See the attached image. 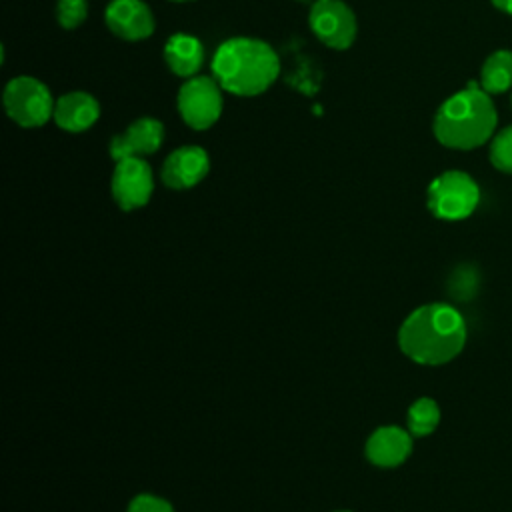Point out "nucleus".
<instances>
[{"instance_id":"1","label":"nucleus","mask_w":512,"mask_h":512,"mask_svg":"<svg viewBox=\"0 0 512 512\" xmlns=\"http://www.w3.org/2000/svg\"><path fill=\"white\" fill-rule=\"evenodd\" d=\"M466 344L462 314L444 302L418 306L398 330L400 350L424 366H440L454 360Z\"/></svg>"},{"instance_id":"2","label":"nucleus","mask_w":512,"mask_h":512,"mask_svg":"<svg viewBox=\"0 0 512 512\" xmlns=\"http://www.w3.org/2000/svg\"><path fill=\"white\" fill-rule=\"evenodd\" d=\"M212 74L222 90L236 96H256L280 74L278 54L256 38H230L212 56Z\"/></svg>"},{"instance_id":"3","label":"nucleus","mask_w":512,"mask_h":512,"mask_svg":"<svg viewBox=\"0 0 512 512\" xmlns=\"http://www.w3.org/2000/svg\"><path fill=\"white\" fill-rule=\"evenodd\" d=\"M496 128V108L482 86L470 82L452 94L436 112L434 136L440 144L456 150L482 146Z\"/></svg>"},{"instance_id":"4","label":"nucleus","mask_w":512,"mask_h":512,"mask_svg":"<svg viewBox=\"0 0 512 512\" xmlns=\"http://www.w3.org/2000/svg\"><path fill=\"white\" fill-rule=\"evenodd\" d=\"M426 202L440 220H464L476 210L480 190L466 172L448 170L430 182Z\"/></svg>"},{"instance_id":"5","label":"nucleus","mask_w":512,"mask_h":512,"mask_svg":"<svg viewBox=\"0 0 512 512\" xmlns=\"http://www.w3.org/2000/svg\"><path fill=\"white\" fill-rule=\"evenodd\" d=\"M6 114L22 128H38L54 116V100L40 80L32 76L12 78L4 88Z\"/></svg>"},{"instance_id":"6","label":"nucleus","mask_w":512,"mask_h":512,"mask_svg":"<svg viewBox=\"0 0 512 512\" xmlns=\"http://www.w3.org/2000/svg\"><path fill=\"white\" fill-rule=\"evenodd\" d=\"M220 84L208 76H192L178 90V112L194 130L210 128L222 112Z\"/></svg>"},{"instance_id":"7","label":"nucleus","mask_w":512,"mask_h":512,"mask_svg":"<svg viewBox=\"0 0 512 512\" xmlns=\"http://www.w3.org/2000/svg\"><path fill=\"white\" fill-rule=\"evenodd\" d=\"M308 22L314 36L330 48L344 50L356 38V16L342 0H316Z\"/></svg>"},{"instance_id":"8","label":"nucleus","mask_w":512,"mask_h":512,"mask_svg":"<svg viewBox=\"0 0 512 512\" xmlns=\"http://www.w3.org/2000/svg\"><path fill=\"white\" fill-rule=\"evenodd\" d=\"M114 202L130 212L148 204L154 190L152 168L144 158L118 160L110 182Z\"/></svg>"},{"instance_id":"9","label":"nucleus","mask_w":512,"mask_h":512,"mask_svg":"<svg viewBox=\"0 0 512 512\" xmlns=\"http://www.w3.org/2000/svg\"><path fill=\"white\" fill-rule=\"evenodd\" d=\"M164 140V126L156 118H138L122 134L110 140V156L118 162L124 158H142L154 154Z\"/></svg>"},{"instance_id":"10","label":"nucleus","mask_w":512,"mask_h":512,"mask_svg":"<svg viewBox=\"0 0 512 512\" xmlns=\"http://www.w3.org/2000/svg\"><path fill=\"white\" fill-rule=\"evenodd\" d=\"M210 170V158L200 146H182L168 154L162 164V182L174 190L196 186Z\"/></svg>"},{"instance_id":"11","label":"nucleus","mask_w":512,"mask_h":512,"mask_svg":"<svg viewBox=\"0 0 512 512\" xmlns=\"http://www.w3.org/2000/svg\"><path fill=\"white\" fill-rule=\"evenodd\" d=\"M106 26L124 40H142L154 32V16L142 0H112L106 8Z\"/></svg>"},{"instance_id":"12","label":"nucleus","mask_w":512,"mask_h":512,"mask_svg":"<svg viewBox=\"0 0 512 512\" xmlns=\"http://www.w3.org/2000/svg\"><path fill=\"white\" fill-rule=\"evenodd\" d=\"M412 434L400 426H380L368 440L364 454L380 468H396L408 460L412 454Z\"/></svg>"},{"instance_id":"13","label":"nucleus","mask_w":512,"mask_h":512,"mask_svg":"<svg viewBox=\"0 0 512 512\" xmlns=\"http://www.w3.org/2000/svg\"><path fill=\"white\" fill-rule=\"evenodd\" d=\"M100 116V104L88 92H68L54 104V120L66 132H84Z\"/></svg>"},{"instance_id":"14","label":"nucleus","mask_w":512,"mask_h":512,"mask_svg":"<svg viewBox=\"0 0 512 512\" xmlns=\"http://www.w3.org/2000/svg\"><path fill=\"white\" fill-rule=\"evenodd\" d=\"M168 68L180 78H192L204 64V46L190 34H174L164 46Z\"/></svg>"},{"instance_id":"15","label":"nucleus","mask_w":512,"mask_h":512,"mask_svg":"<svg viewBox=\"0 0 512 512\" xmlns=\"http://www.w3.org/2000/svg\"><path fill=\"white\" fill-rule=\"evenodd\" d=\"M480 86L488 94H500L512 86V52L496 50L492 52L480 72Z\"/></svg>"},{"instance_id":"16","label":"nucleus","mask_w":512,"mask_h":512,"mask_svg":"<svg viewBox=\"0 0 512 512\" xmlns=\"http://www.w3.org/2000/svg\"><path fill=\"white\" fill-rule=\"evenodd\" d=\"M406 424H408V432L416 438L432 434L440 424V408L436 400L424 396L412 402L406 414Z\"/></svg>"},{"instance_id":"17","label":"nucleus","mask_w":512,"mask_h":512,"mask_svg":"<svg viewBox=\"0 0 512 512\" xmlns=\"http://www.w3.org/2000/svg\"><path fill=\"white\" fill-rule=\"evenodd\" d=\"M490 160L494 168L512 174V126L504 128L490 146Z\"/></svg>"},{"instance_id":"18","label":"nucleus","mask_w":512,"mask_h":512,"mask_svg":"<svg viewBox=\"0 0 512 512\" xmlns=\"http://www.w3.org/2000/svg\"><path fill=\"white\" fill-rule=\"evenodd\" d=\"M86 14H88V2L86 0H58V4H56L58 24L66 30H72L78 24H82Z\"/></svg>"},{"instance_id":"19","label":"nucleus","mask_w":512,"mask_h":512,"mask_svg":"<svg viewBox=\"0 0 512 512\" xmlns=\"http://www.w3.org/2000/svg\"><path fill=\"white\" fill-rule=\"evenodd\" d=\"M126 512H174L172 504L154 494H138L130 500Z\"/></svg>"},{"instance_id":"20","label":"nucleus","mask_w":512,"mask_h":512,"mask_svg":"<svg viewBox=\"0 0 512 512\" xmlns=\"http://www.w3.org/2000/svg\"><path fill=\"white\" fill-rule=\"evenodd\" d=\"M492 4H494L498 10H502V12H506V14H512V0H492Z\"/></svg>"},{"instance_id":"21","label":"nucleus","mask_w":512,"mask_h":512,"mask_svg":"<svg viewBox=\"0 0 512 512\" xmlns=\"http://www.w3.org/2000/svg\"><path fill=\"white\" fill-rule=\"evenodd\" d=\"M172 2H188V0H172Z\"/></svg>"},{"instance_id":"22","label":"nucleus","mask_w":512,"mask_h":512,"mask_svg":"<svg viewBox=\"0 0 512 512\" xmlns=\"http://www.w3.org/2000/svg\"><path fill=\"white\" fill-rule=\"evenodd\" d=\"M336 512H350V510H336Z\"/></svg>"},{"instance_id":"23","label":"nucleus","mask_w":512,"mask_h":512,"mask_svg":"<svg viewBox=\"0 0 512 512\" xmlns=\"http://www.w3.org/2000/svg\"><path fill=\"white\" fill-rule=\"evenodd\" d=\"M298 2H306V0H298Z\"/></svg>"}]
</instances>
